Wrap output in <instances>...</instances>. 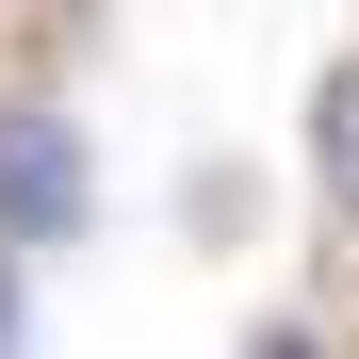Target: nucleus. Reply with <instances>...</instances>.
I'll return each instance as SVG.
<instances>
[{"instance_id":"f03ea898","label":"nucleus","mask_w":359,"mask_h":359,"mask_svg":"<svg viewBox=\"0 0 359 359\" xmlns=\"http://www.w3.org/2000/svg\"><path fill=\"white\" fill-rule=\"evenodd\" d=\"M311 163H327V196L359 212V66H327V98H311Z\"/></svg>"},{"instance_id":"20e7f679","label":"nucleus","mask_w":359,"mask_h":359,"mask_svg":"<svg viewBox=\"0 0 359 359\" xmlns=\"http://www.w3.org/2000/svg\"><path fill=\"white\" fill-rule=\"evenodd\" d=\"M245 359H327V343H311V327H262V343H245Z\"/></svg>"},{"instance_id":"7ed1b4c3","label":"nucleus","mask_w":359,"mask_h":359,"mask_svg":"<svg viewBox=\"0 0 359 359\" xmlns=\"http://www.w3.org/2000/svg\"><path fill=\"white\" fill-rule=\"evenodd\" d=\"M17 327H33V311H17V245H0V359H17Z\"/></svg>"},{"instance_id":"f257e3e1","label":"nucleus","mask_w":359,"mask_h":359,"mask_svg":"<svg viewBox=\"0 0 359 359\" xmlns=\"http://www.w3.org/2000/svg\"><path fill=\"white\" fill-rule=\"evenodd\" d=\"M82 212H98L82 114H49V98H0V245H82Z\"/></svg>"}]
</instances>
